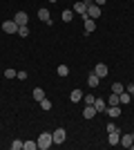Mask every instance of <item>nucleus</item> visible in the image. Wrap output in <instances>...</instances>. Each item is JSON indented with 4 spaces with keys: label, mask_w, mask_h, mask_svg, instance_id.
Returning a JSON list of instances; mask_svg holds the SVG:
<instances>
[{
    "label": "nucleus",
    "mask_w": 134,
    "mask_h": 150,
    "mask_svg": "<svg viewBox=\"0 0 134 150\" xmlns=\"http://www.w3.org/2000/svg\"><path fill=\"white\" fill-rule=\"evenodd\" d=\"M69 99H72V103H78V101L83 99V90H72Z\"/></svg>",
    "instance_id": "nucleus-18"
},
{
    "label": "nucleus",
    "mask_w": 134,
    "mask_h": 150,
    "mask_svg": "<svg viewBox=\"0 0 134 150\" xmlns=\"http://www.w3.org/2000/svg\"><path fill=\"white\" fill-rule=\"evenodd\" d=\"M49 2H58V0H49Z\"/></svg>",
    "instance_id": "nucleus-33"
},
{
    "label": "nucleus",
    "mask_w": 134,
    "mask_h": 150,
    "mask_svg": "<svg viewBox=\"0 0 134 150\" xmlns=\"http://www.w3.org/2000/svg\"><path fill=\"white\" fill-rule=\"evenodd\" d=\"M94 2H96V5H98V7H103V5H105V2H107V0H94Z\"/></svg>",
    "instance_id": "nucleus-32"
},
{
    "label": "nucleus",
    "mask_w": 134,
    "mask_h": 150,
    "mask_svg": "<svg viewBox=\"0 0 134 150\" xmlns=\"http://www.w3.org/2000/svg\"><path fill=\"white\" fill-rule=\"evenodd\" d=\"M18 36H22V38H25V36H29V27H27V25L18 27Z\"/></svg>",
    "instance_id": "nucleus-23"
},
{
    "label": "nucleus",
    "mask_w": 134,
    "mask_h": 150,
    "mask_svg": "<svg viewBox=\"0 0 134 150\" xmlns=\"http://www.w3.org/2000/svg\"><path fill=\"white\" fill-rule=\"evenodd\" d=\"M132 128H134V123H132Z\"/></svg>",
    "instance_id": "nucleus-36"
},
{
    "label": "nucleus",
    "mask_w": 134,
    "mask_h": 150,
    "mask_svg": "<svg viewBox=\"0 0 134 150\" xmlns=\"http://www.w3.org/2000/svg\"><path fill=\"white\" fill-rule=\"evenodd\" d=\"M38 18L43 20L45 25H51V16H49V9H38Z\"/></svg>",
    "instance_id": "nucleus-9"
},
{
    "label": "nucleus",
    "mask_w": 134,
    "mask_h": 150,
    "mask_svg": "<svg viewBox=\"0 0 134 150\" xmlns=\"http://www.w3.org/2000/svg\"><path fill=\"white\" fill-rule=\"evenodd\" d=\"M36 144H38L40 150H47L49 146H54V137H51V132H40V137L36 139Z\"/></svg>",
    "instance_id": "nucleus-1"
},
{
    "label": "nucleus",
    "mask_w": 134,
    "mask_h": 150,
    "mask_svg": "<svg viewBox=\"0 0 134 150\" xmlns=\"http://www.w3.org/2000/svg\"><path fill=\"white\" fill-rule=\"evenodd\" d=\"M51 137H54V144H65V139H67V132L63 128H56V130L51 132Z\"/></svg>",
    "instance_id": "nucleus-2"
},
{
    "label": "nucleus",
    "mask_w": 134,
    "mask_h": 150,
    "mask_svg": "<svg viewBox=\"0 0 134 150\" xmlns=\"http://www.w3.org/2000/svg\"><path fill=\"white\" fill-rule=\"evenodd\" d=\"M32 96H34V101H38V103H40V101L45 99V90H43V88H34Z\"/></svg>",
    "instance_id": "nucleus-15"
},
{
    "label": "nucleus",
    "mask_w": 134,
    "mask_h": 150,
    "mask_svg": "<svg viewBox=\"0 0 134 150\" xmlns=\"http://www.w3.org/2000/svg\"><path fill=\"white\" fill-rule=\"evenodd\" d=\"M40 108H43V110H51V101L47 99V96H45V99L40 101Z\"/></svg>",
    "instance_id": "nucleus-24"
},
{
    "label": "nucleus",
    "mask_w": 134,
    "mask_h": 150,
    "mask_svg": "<svg viewBox=\"0 0 134 150\" xmlns=\"http://www.w3.org/2000/svg\"><path fill=\"white\" fill-rule=\"evenodd\" d=\"M60 18H63V20H65V23H69V20H72V18H74V9H65V11H63V13H60Z\"/></svg>",
    "instance_id": "nucleus-19"
},
{
    "label": "nucleus",
    "mask_w": 134,
    "mask_h": 150,
    "mask_svg": "<svg viewBox=\"0 0 134 150\" xmlns=\"http://www.w3.org/2000/svg\"><path fill=\"white\" fill-rule=\"evenodd\" d=\"M56 74H58V76H67V74H69V67H67V65H58Z\"/></svg>",
    "instance_id": "nucleus-22"
},
{
    "label": "nucleus",
    "mask_w": 134,
    "mask_h": 150,
    "mask_svg": "<svg viewBox=\"0 0 134 150\" xmlns=\"http://www.w3.org/2000/svg\"><path fill=\"white\" fill-rule=\"evenodd\" d=\"M16 79H20V81H25V79H27V72H18V74H16Z\"/></svg>",
    "instance_id": "nucleus-30"
},
{
    "label": "nucleus",
    "mask_w": 134,
    "mask_h": 150,
    "mask_svg": "<svg viewBox=\"0 0 134 150\" xmlns=\"http://www.w3.org/2000/svg\"><path fill=\"white\" fill-rule=\"evenodd\" d=\"M98 16H101V7L96 5V2H92L87 7V18H98Z\"/></svg>",
    "instance_id": "nucleus-6"
},
{
    "label": "nucleus",
    "mask_w": 134,
    "mask_h": 150,
    "mask_svg": "<svg viewBox=\"0 0 134 150\" xmlns=\"http://www.w3.org/2000/svg\"><path fill=\"white\" fill-rule=\"evenodd\" d=\"M16 74H18V72H16V69H5V79H16Z\"/></svg>",
    "instance_id": "nucleus-26"
},
{
    "label": "nucleus",
    "mask_w": 134,
    "mask_h": 150,
    "mask_svg": "<svg viewBox=\"0 0 134 150\" xmlns=\"http://www.w3.org/2000/svg\"><path fill=\"white\" fill-rule=\"evenodd\" d=\"M132 141H134V132H132Z\"/></svg>",
    "instance_id": "nucleus-34"
},
{
    "label": "nucleus",
    "mask_w": 134,
    "mask_h": 150,
    "mask_svg": "<svg viewBox=\"0 0 134 150\" xmlns=\"http://www.w3.org/2000/svg\"><path fill=\"white\" fill-rule=\"evenodd\" d=\"M94 108H96V112H105V110H107V101H105V99H98V96H96Z\"/></svg>",
    "instance_id": "nucleus-12"
},
{
    "label": "nucleus",
    "mask_w": 134,
    "mask_h": 150,
    "mask_svg": "<svg viewBox=\"0 0 134 150\" xmlns=\"http://www.w3.org/2000/svg\"><path fill=\"white\" fill-rule=\"evenodd\" d=\"M13 20H16V25H18V27H22V25H27V23H29V16H27L25 11H18L16 16H13Z\"/></svg>",
    "instance_id": "nucleus-7"
},
{
    "label": "nucleus",
    "mask_w": 134,
    "mask_h": 150,
    "mask_svg": "<svg viewBox=\"0 0 134 150\" xmlns=\"http://www.w3.org/2000/svg\"><path fill=\"white\" fill-rule=\"evenodd\" d=\"M105 112L109 114V119H119V117H121V108H119V105H109Z\"/></svg>",
    "instance_id": "nucleus-13"
},
{
    "label": "nucleus",
    "mask_w": 134,
    "mask_h": 150,
    "mask_svg": "<svg viewBox=\"0 0 134 150\" xmlns=\"http://www.w3.org/2000/svg\"><path fill=\"white\" fill-rule=\"evenodd\" d=\"M83 23H85V31H87V34H92V31L96 29V20L94 18H87V16H85Z\"/></svg>",
    "instance_id": "nucleus-11"
},
{
    "label": "nucleus",
    "mask_w": 134,
    "mask_h": 150,
    "mask_svg": "<svg viewBox=\"0 0 134 150\" xmlns=\"http://www.w3.org/2000/svg\"><path fill=\"white\" fill-rule=\"evenodd\" d=\"M94 72L98 74V79H105V76L109 74V69H107V65H105V63H98V65L94 67Z\"/></svg>",
    "instance_id": "nucleus-8"
},
{
    "label": "nucleus",
    "mask_w": 134,
    "mask_h": 150,
    "mask_svg": "<svg viewBox=\"0 0 134 150\" xmlns=\"http://www.w3.org/2000/svg\"><path fill=\"white\" fill-rule=\"evenodd\" d=\"M36 148H38L36 141H22V150H36Z\"/></svg>",
    "instance_id": "nucleus-20"
},
{
    "label": "nucleus",
    "mask_w": 134,
    "mask_h": 150,
    "mask_svg": "<svg viewBox=\"0 0 134 150\" xmlns=\"http://www.w3.org/2000/svg\"><path fill=\"white\" fill-rule=\"evenodd\" d=\"M2 31H5V34H18L16 20H5V23H2Z\"/></svg>",
    "instance_id": "nucleus-3"
},
{
    "label": "nucleus",
    "mask_w": 134,
    "mask_h": 150,
    "mask_svg": "<svg viewBox=\"0 0 134 150\" xmlns=\"http://www.w3.org/2000/svg\"><path fill=\"white\" fill-rule=\"evenodd\" d=\"M125 90H128L130 94H134V83H130V85H128V88H125Z\"/></svg>",
    "instance_id": "nucleus-31"
},
{
    "label": "nucleus",
    "mask_w": 134,
    "mask_h": 150,
    "mask_svg": "<svg viewBox=\"0 0 134 150\" xmlns=\"http://www.w3.org/2000/svg\"><path fill=\"white\" fill-rule=\"evenodd\" d=\"M121 146H125V148H132V146H134L132 134H121Z\"/></svg>",
    "instance_id": "nucleus-17"
},
{
    "label": "nucleus",
    "mask_w": 134,
    "mask_h": 150,
    "mask_svg": "<svg viewBox=\"0 0 134 150\" xmlns=\"http://www.w3.org/2000/svg\"><path fill=\"white\" fill-rule=\"evenodd\" d=\"M132 99H134V94H132Z\"/></svg>",
    "instance_id": "nucleus-35"
},
{
    "label": "nucleus",
    "mask_w": 134,
    "mask_h": 150,
    "mask_svg": "<svg viewBox=\"0 0 134 150\" xmlns=\"http://www.w3.org/2000/svg\"><path fill=\"white\" fill-rule=\"evenodd\" d=\"M98 83H101L98 74H96V72H92V74L87 76V85H89V88H98Z\"/></svg>",
    "instance_id": "nucleus-14"
},
{
    "label": "nucleus",
    "mask_w": 134,
    "mask_h": 150,
    "mask_svg": "<svg viewBox=\"0 0 134 150\" xmlns=\"http://www.w3.org/2000/svg\"><path fill=\"white\" fill-rule=\"evenodd\" d=\"M119 128H116V123H107V132H116Z\"/></svg>",
    "instance_id": "nucleus-29"
},
{
    "label": "nucleus",
    "mask_w": 134,
    "mask_h": 150,
    "mask_svg": "<svg viewBox=\"0 0 134 150\" xmlns=\"http://www.w3.org/2000/svg\"><path fill=\"white\" fill-rule=\"evenodd\" d=\"M119 101H121L123 105H128L130 101H132V94H130V92H128V90H123V92H121V94H119Z\"/></svg>",
    "instance_id": "nucleus-16"
},
{
    "label": "nucleus",
    "mask_w": 134,
    "mask_h": 150,
    "mask_svg": "<svg viewBox=\"0 0 134 150\" xmlns=\"http://www.w3.org/2000/svg\"><path fill=\"white\" fill-rule=\"evenodd\" d=\"M11 150H22V141H20V139H13V144H11Z\"/></svg>",
    "instance_id": "nucleus-28"
},
{
    "label": "nucleus",
    "mask_w": 134,
    "mask_h": 150,
    "mask_svg": "<svg viewBox=\"0 0 134 150\" xmlns=\"http://www.w3.org/2000/svg\"><path fill=\"white\" fill-rule=\"evenodd\" d=\"M72 9H74V13H81V16H87V5H85L83 0H76V2H74V7H72Z\"/></svg>",
    "instance_id": "nucleus-4"
},
{
    "label": "nucleus",
    "mask_w": 134,
    "mask_h": 150,
    "mask_svg": "<svg viewBox=\"0 0 134 150\" xmlns=\"http://www.w3.org/2000/svg\"><path fill=\"white\" fill-rule=\"evenodd\" d=\"M107 103H109V105H121V101H119V94L112 92V94H109V99H107Z\"/></svg>",
    "instance_id": "nucleus-21"
},
{
    "label": "nucleus",
    "mask_w": 134,
    "mask_h": 150,
    "mask_svg": "<svg viewBox=\"0 0 134 150\" xmlns=\"http://www.w3.org/2000/svg\"><path fill=\"white\" fill-rule=\"evenodd\" d=\"M83 117H85L87 121L94 119V117H96V108H94V105H85V108H83Z\"/></svg>",
    "instance_id": "nucleus-10"
},
{
    "label": "nucleus",
    "mask_w": 134,
    "mask_h": 150,
    "mask_svg": "<svg viewBox=\"0 0 134 150\" xmlns=\"http://www.w3.org/2000/svg\"><path fill=\"white\" fill-rule=\"evenodd\" d=\"M123 90H125V88H123L121 83H114V85H112V92H114V94H121Z\"/></svg>",
    "instance_id": "nucleus-27"
},
{
    "label": "nucleus",
    "mask_w": 134,
    "mask_h": 150,
    "mask_svg": "<svg viewBox=\"0 0 134 150\" xmlns=\"http://www.w3.org/2000/svg\"><path fill=\"white\" fill-rule=\"evenodd\" d=\"M94 101H96L94 94H85V105H94Z\"/></svg>",
    "instance_id": "nucleus-25"
},
{
    "label": "nucleus",
    "mask_w": 134,
    "mask_h": 150,
    "mask_svg": "<svg viewBox=\"0 0 134 150\" xmlns=\"http://www.w3.org/2000/svg\"><path fill=\"white\" fill-rule=\"evenodd\" d=\"M107 144H109V146H119V144H121V130L107 132Z\"/></svg>",
    "instance_id": "nucleus-5"
}]
</instances>
